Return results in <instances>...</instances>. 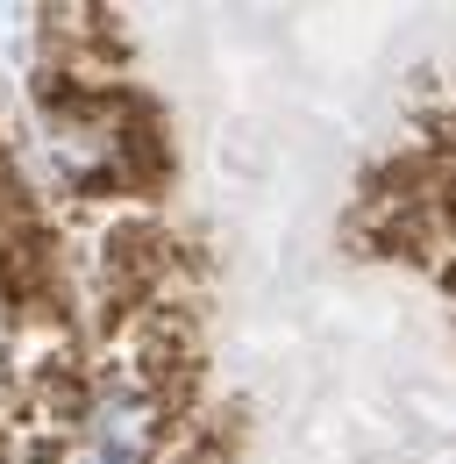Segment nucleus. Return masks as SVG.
I'll use <instances>...</instances> for the list:
<instances>
[{"mask_svg": "<svg viewBox=\"0 0 456 464\" xmlns=\"http://www.w3.org/2000/svg\"><path fill=\"white\" fill-rule=\"evenodd\" d=\"M93 436H100V464H143V450H150V407L108 401L100 421H93Z\"/></svg>", "mask_w": 456, "mask_h": 464, "instance_id": "f257e3e1", "label": "nucleus"}]
</instances>
